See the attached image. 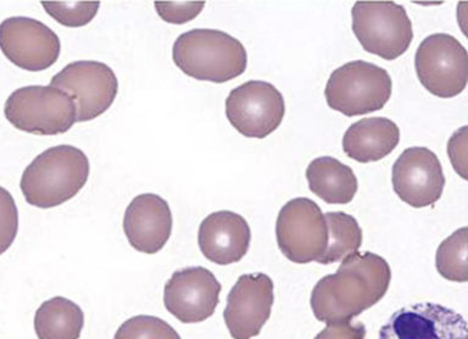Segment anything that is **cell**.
Wrapping results in <instances>:
<instances>
[{"label": "cell", "instance_id": "cell-1", "mask_svg": "<svg viewBox=\"0 0 468 339\" xmlns=\"http://www.w3.org/2000/svg\"><path fill=\"white\" fill-rule=\"evenodd\" d=\"M391 270L375 253H353L333 275L324 276L311 293V308L321 323H350L386 295Z\"/></svg>", "mask_w": 468, "mask_h": 339}, {"label": "cell", "instance_id": "cell-2", "mask_svg": "<svg viewBox=\"0 0 468 339\" xmlns=\"http://www.w3.org/2000/svg\"><path fill=\"white\" fill-rule=\"evenodd\" d=\"M90 160L80 149L61 144L44 151L22 174L26 202L39 209L61 206L79 195L90 177Z\"/></svg>", "mask_w": 468, "mask_h": 339}, {"label": "cell", "instance_id": "cell-3", "mask_svg": "<svg viewBox=\"0 0 468 339\" xmlns=\"http://www.w3.org/2000/svg\"><path fill=\"white\" fill-rule=\"evenodd\" d=\"M176 67L189 78L225 83L239 78L248 67L240 41L226 32L197 28L176 39L172 48Z\"/></svg>", "mask_w": 468, "mask_h": 339}, {"label": "cell", "instance_id": "cell-4", "mask_svg": "<svg viewBox=\"0 0 468 339\" xmlns=\"http://www.w3.org/2000/svg\"><path fill=\"white\" fill-rule=\"evenodd\" d=\"M393 82L386 69L364 60L350 61L332 72L324 96L328 107L340 114H371L389 101Z\"/></svg>", "mask_w": 468, "mask_h": 339}, {"label": "cell", "instance_id": "cell-5", "mask_svg": "<svg viewBox=\"0 0 468 339\" xmlns=\"http://www.w3.org/2000/svg\"><path fill=\"white\" fill-rule=\"evenodd\" d=\"M4 115L24 132L57 136L76 122V105L68 93L53 86H27L10 94Z\"/></svg>", "mask_w": 468, "mask_h": 339}, {"label": "cell", "instance_id": "cell-6", "mask_svg": "<svg viewBox=\"0 0 468 339\" xmlns=\"http://www.w3.org/2000/svg\"><path fill=\"white\" fill-rule=\"evenodd\" d=\"M351 16L355 37L367 53L395 60L411 46V20L404 6L397 3L356 2Z\"/></svg>", "mask_w": 468, "mask_h": 339}, {"label": "cell", "instance_id": "cell-7", "mask_svg": "<svg viewBox=\"0 0 468 339\" xmlns=\"http://www.w3.org/2000/svg\"><path fill=\"white\" fill-rule=\"evenodd\" d=\"M417 78L442 100L459 96L468 81V53L453 36L434 34L423 39L415 56Z\"/></svg>", "mask_w": 468, "mask_h": 339}, {"label": "cell", "instance_id": "cell-8", "mask_svg": "<svg viewBox=\"0 0 468 339\" xmlns=\"http://www.w3.org/2000/svg\"><path fill=\"white\" fill-rule=\"evenodd\" d=\"M278 247L295 264L318 261L328 246V228L321 207L309 198L289 200L276 222Z\"/></svg>", "mask_w": 468, "mask_h": 339}, {"label": "cell", "instance_id": "cell-9", "mask_svg": "<svg viewBox=\"0 0 468 339\" xmlns=\"http://www.w3.org/2000/svg\"><path fill=\"white\" fill-rule=\"evenodd\" d=\"M50 86L64 90L76 105V122H91L104 114L119 92L112 69L101 61L80 60L66 65Z\"/></svg>", "mask_w": 468, "mask_h": 339}, {"label": "cell", "instance_id": "cell-10", "mask_svg": "<svg viewBox=\"0 0 468 339\" xmlns=\"http://www.w3.org/2000/svg\"><path fill=\"white\" fill-rule=\"evenodd\" d=\"M284 114V98L269 82H245L230 90L226 100L227 119L244 137L270 136L281 126Z\"/></svg>", "mask_w": 468, "mask_h": 339}, {"label": "cell", "instance_id": "cell-11", "mask_svg": "<svg viewBox=\"0 0 468 339\" xmlns=\"http://www.w3.org/2000/svg\"><path fill=\"white\" fill-rule=\"evenodd\" d=\"M0 50L14 65L26 71L47 70L61 52L58 35L31 17H9L0 24Z\"/></svg>", "mask_w": 468, "mask_h": 339}, {"label": "cell", "instance_id": "cell-12", "mask_svg": "<svg viewBox=\"0 0 468 339\" xmlns=\"http://www.w3.org/2000/svg\"><path fill=\"white\" fill-rule=\"evenodd\" d=\"M222 286L203 266L178 270L165 284L164 304L183 323H203L214 315Z\"/></svg>", "mask_w": 468, "mask_h": 339}, {"label": "cell", "instance_id": "cell-13", "mask_svg": "<svg viewBox=\"0 0 468 339\" xmlns=\"http://www.w3.org/2000/svg\"><path fill=\"white\" fill-rule=\"evenodd\" d=\"M391 182L399 198L412 207L433 206L445 187L441 164L426 147L405 149L394 163Z\"/></svg>", "mask_w": 468, "mask_h": 339}, {"label": "cell", "instance_id": "cell-14", "mask_svg": "<svg viewBox=\"0 0 468 339\" xmlns=\"http://www.w3.org/2000/svg\"><path fill=\"white\" fill-rule=\"evenodd\" d=\"M273 282L265 273L241 275L227 297L223 319L233 339L260 334L271 316Z\"/></svg>", "mask_w": 468, "mask_h": 339}, {"label": "cell", "instance_id": "cell-15", "mask_svg": "<svg viewBox=\"0 0 468 339\" xmlns=\"http://www.w3.org/2000/svg\"><path fill=\"white\" fill-rule=\"evenodd\" d=\"M378 339H467V323L455 310L420 302L394 313Z\"/></svg>", "mask_w": 468, "mask_h": 339}, {"label": "cell", "instance_id": "cell-16", "mask_svg": "<svg viewBox=\"0 0 468 339\" xmlns=\"http://www.w3.org/2000/svg\"><path fill=\"white\" fill-rule=\"evenodd\" d=\"M174 218L170 206L154 193L135 196L123 217V231L128 243L144 254H155L166 246Z\"/></svg>", "mask_w": 468, "mask_h": 339}, {"label": "cell", "instance_id": "cell-17", "mask_svg": "<svg viewBox=\"0 0 468 339\" xmlns=\"http://www.w3.org/2000/svg\"><path fill=\"white\" fill-rule=\"evenodd\" d=\"M247 220L233 211H218L205 217L197 233L201 253L208 261L230 265L240 261L250 247Z\"/></svg>", "mask_w": 468, "mask_h": 339}, {"label": "cell", "instance_id": "cell-18", "mask_svg": "<svg viewBox=\"0 0 468 339\" xmlns=\"http://www.w3.org/2000/svg\"><path fill=\"white\" fill-rule=\"evenodd\" d=\"M400 143V129L387 118H366L353 123L343 137V151L361 164L379 162Z\"/></svg>", "mask_w": 468, "mask_h": 339}, {"label": "cell", "instance_id": "cell-19", "mask_svg": "<svg viewBox=\"0 0 468 339\" xmlns=\"http://www.w3.org/2000/svg\"><path fill=\"white\" fill-rule=\"evenodd\" d=\"M310 191L327 204H347L357 193V178L346 164L332 156L313 160L306 169Z\"/></svg>", "mask_w": 468, "mask_h": 339}, {"label": "cell", "instance_id": "cell-20", "mask_svg": "<svg viewBox=\"0 0 468 339\" xmlns=\"http://www.w3.org/2000/svg\"><path fill=\"white\" fill-rule=\"evenodd\" d=\"M83 326V310L64 297L44 302L36 312L35 331L38 339H80Z\"/></svg>", "mask_w": 468, "mask_h": 339}, {"label": "cell", "instance_id": "cell-21", "mask_svg": "<svg viewBox=\"0 0 468 339\" xmlns=\"http://www.w3.org/2000/svg\"><path fill=\"white\" fill-rule=\"evenodd\" d=\"M328 228V246L318 264L329 265L343 261L356 253L362 244V231L356 218L343 211L324 215Z\"/></svg>", "mask_w": 468, "mask_h": 339}, {"label": "cell", "instance_id": "cell-22", "mask_svg": "<svg viewBox=\"0 0 468 339\" xmlns=\"http://www.w3.org/2000/svg\"><path fill=\"white\" fill-rule=\"evenodd\" d=\"M435 266L444 279L467 282V228L457 229L442 240L435 255Z\"/></svg>", "mask_w": 468, "mask_h": 339}, {"label": "cell", "instance_id": "cell-23", "mask_svg": "<svg viewBox=\"0 0 468 339\" xmlns=\"http://www.w3.org/2000/svg\"><path fill=\"white\" fill-rule=\"evenodd\" d=\"M113 339H182L171 324L156 316L137 315L124 321Z\"/></svg>", "mask_w": 468, "mask_h": 339}, {"label": "cell", "instance_id": "cell-24", "mask_svg": "<svg viewBox=\"0 0 468 339\" xmlns=\"http://www.w3.org/2000/svg\"><path fill=\"white\" fill-rule=\"evenodd\" d=\"M44 10L66 27H83L98 14L101 2H42Z\"/></svg>", "mask_w": 468, "mask_h": 339}, {"label": "cell", "instance_id": "cell-25", "mask_svg": "<svg viewBox=\"0 0 468 339\" xmlns=\"http://www.w3.org/2000/svg\"><path fill=\"white\" fill-rule=\"evenodd\" d=\"M18 232V210L14 196L0 187V255L13 246Z\"/></svg>", "mask_w": 468, "mask_h": 339}, {"label": "cell", "instance_id": "cell-26", "mask_svg": "<svg viewBox=\"0 0 468 339\" xmlns=\"http://www.w3.org/2000/svg\"><path fill=\"white\" fill-rule=\"evenodd\" d=\"M154 5L165 23L183 25L203 12L205 2H155Z\"/></svg>", "mask_w": 468, "mask_h": 339}, {"label": "cell", "instance_id": "cell-27", "mask_svg": "<svg viewBox=\"0 0 468 339\" xmlns=\"http://www.w3.org/2000/svg\"><path fill=\"white\" fill-rule=\"evenodd\" d=\"M448 154L452 165L463 180L467 178V126L457 130L448 143Z\"/></svg>", "mask_w": 468, "mask_h": 339}, {"label": "cell", "instance_id": "cell-28", "mask_svg": "<svg viewBox=\"0 0 468 339\" xmlns=\"http://www.w3.org/2000/svg\"><path fill=\"white\" fill-rule=\"evenodd\" d=\"M366 327L364 323H331L314 337V339H365Z\"/></svg>", "mask_w": 468, "mask_h": 339}]
</instances>
